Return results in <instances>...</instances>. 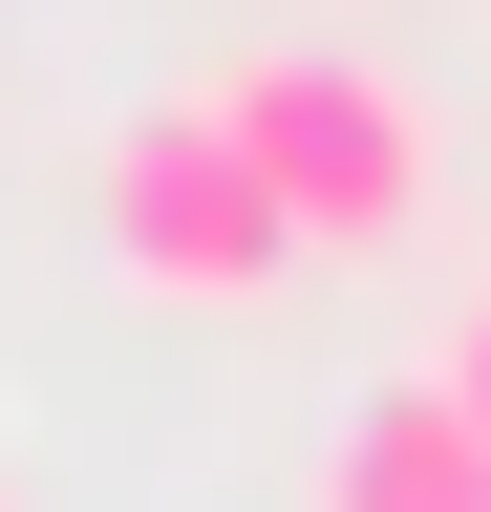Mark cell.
<instances>
[{"mask_svg":"<svg viewBox=\"0 0 491 512\" xmlns=\"http://www.w3.org/2000/svg\"><path fill=\"white\" fill-rule=\"evenodd\" d=\"M214 128L257 150V192L299 214V256H385V235L427 214V86L363 64V43H257V64H214Z\"/></svg>","mask_w":491,"mask_h":512,"instance_id":"cell-1","label":"cell"},{"mask_svg":"<svg viewBox=\"0 0 491 512\" xmlns=\"http://www.w3.org/2000/svg\"><path fill=\"white\" fill-rule=\"evenodd\" d=\"M321 512H491V427H470V384L427 363V384H385V406H342Z\"/></svg>","mask_w":491,"mask_h":512,"instance_id":"cell-3","label":"cell"},{"mask_svg":"<svg viewBox=\"0 0 491 512\" xmlns=\"http://www.w3.org/2000/svg\"><path fill=\"white\" fill-rule=\"evenodd\" d=\"M0 512H22V491H0Z\"/></svg>","mask_w":491,"mask_h":512,"instance_id":"cell-5","label":"cell"},{"mask_svg":"<svg viewBox=\"0 0 491 512\" xmlns=\"http://www.w3.org/2000/svg\"><path fill=\"white\" fill-rule=\"evenodd\" d=\"M107 256H129V299H193V320H235V299L299 278V214L257 192V150L214 128V86L107 128Z\"/></svg>","mask_w":491,"mask_h":512,"instance_id":"cell-2","label":"cell"},{"mask_svg":"<svg viewBox=\"0 0 491 512\" xmlns=\"http://www.w3.org/2000/svg\"><path fill=\"white\" fill-rule=\"evenodd\" d=\"M449 384H470V427H491V299H470V342H449Z\"/></svg>","mask_w":491,"mask_h":512,"instance_id":"cell-4","label":"cell"}]
</instances>
